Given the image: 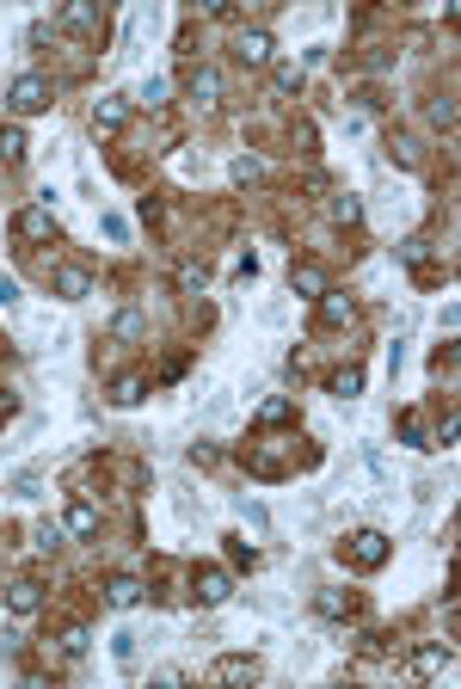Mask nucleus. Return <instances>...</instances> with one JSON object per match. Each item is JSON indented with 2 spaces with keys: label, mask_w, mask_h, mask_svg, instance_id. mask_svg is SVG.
<instances>
[{
  "label": "nucleus",
  "mask_w": 461,
  "mask_h": 689,
  "mask_svg": "<svg viewBox=\"0 0 461 689\" xmlns=\"http://www.w3.org/2000/svg\"><path fill=\"white\" fill-rule=\"evenodd\" d=\"M56 25H62V31H99V6H93V0H68V6L56 12Z\"/></svg>",
  "instance_id": "obj_14"
},
{
  "label": "nucleus",
  "mask_w": 461,
  "mask_h": 689,
  "mask_svg": "<svg viewBox=\"0 0 461 689\" xmlns=\"http://www.w3.org/2000/svg\"><path fill=\"white\" fill-rule=\"evenodd\" d=\"M388 160H394V166H419V148H412V136H388Z\"/></svg>",
  "instance_id": "obj_27"
},
{
  "label": "nucleus",
  "mask_w": 461,
  "mask_h": 689,
  "mask_svg": "<svg viewBox=\"0 0 461 689\" xmlns=\"http://www.w3.org/2000/svg\"><path fill=\"white\" fill-rule=\"evenodd\" d=\"M350 609H357V591H339V585L314 591V616H320V622H345Z\"/></svg>",
  "instance_id": "obj_9"
},
{
  "label": "nucleus",
  "mask_w": 461,
  "mask_h": 689,
  "mask_svg": "<svg viewBox=\"0 0 461 689\" xmlns=\"http://www.w3.org/2000/svg\"><path fill=\"white\" fill-rule=\"evenodd\" d=\"M179 289H185V295L210 289V265H204V259H185V265H179Z\"/></svg>",
  "instance_id": "obj_23"
},
{
  "label": "nucleus",
  "mask_w": 461,
  "mask_h": 689,
  "mask_svg": "<svg viewBox=\"0 0 461 689\" xmlns=\"http://www.w3.org/2000/svg\"><path fill=\"white\" fill-rule=\"evenodd\" d=\"M6 609H12V616H37V609H43V585H37V578H12V585H6Z\"/></svg>",
  "instance_id": "obj_12"
},
{
  "label": "nucleus",
  "mask_w": 461,
  "mask_h": 689,
  "mask_svg": "<svg viewBox=\"0 0 461 689\" xmlns=\"http://www.w3.org/2000/svg\"><path fill=\"white\" fill-rule=\"evenodd\" d=\"M425 118H431L437 130H456V99H431V105H425Z\"/></svg>",
  "instance_id": "obj_28"
},
{
  "label": "nucleus",
  "mask_w": 461,
  "mask_h": 689,
  "mask_svg": "<svg viewBox=\"0 0 461 689\" xmlns=\"http://www.w3.org/2000/svg\"><path fill=\"white\" fill-rule=\"evenodd\" d=\"M289 289H296V295H327V289H333V283H327V265H314V259L289 265Z\"/></svg>",
  "instance_id": "obj_13"
},
{
  "label": "nucleus",
  "mask_w": 461,
  "mask_h": 689,
  "mask_svg": "<svg viewBox=\"0 0 461 689\" xmlns=\"http://www.w3.org/2000/svg\"><path fill=\"white\" fill-rule=\"evenodd\" d=\"M62 530H74V536H99V511H93L87 499H74L68 517H62Z\"/></svg>",
  "instance_id": "obj_19"
},
{
  "label": "nucleus",
  "mask_w": 461,
  "mask_h": 689,
  "mask_svg": "<svg viewBox=\"0 0 461 689\" xmlns=\"http://www.w3.org/2000/svg\"><path fill=\"white\" fill-rule=\"evenodd\" d=\"M228 172H234V185H252V179H258L265 166H258V154H240V160H234Z\"/></svg>",
  "instance_id": "obj_31"
},
{
  "label": "nucleus",
  "mask_w": 461,
  "mask_h": 689,
  "mask_svg": "<svg viewBox=\"0 0 461 689\" xmlns=\"http://www.w3.org/2000/svg\"><path fill=\"white\" fill-rule=\"evenodd\" d=\"M135 99H142V105H160V99H166V80H160V74H148V80L135 87Z\"/></svg>",
  "instance_id": "obj_34"
},
{
  "label": "nucleus",
  "mask_w": 461,
  "mask_h": 689,
  "mask_svg": "<svg viewBox=\"0 0 461 689\" xmlns=\"http://www.w3.org/2000/svg\"><path fill=\"white\" fill-rule=\"evenodd\" d=\"M12 302H19V283H12V277L0 272V308H12Z\"/></svg>",
  "instance_id": "obj_40"
},
{
  "label": "nucleus",
  "mask_w": 461,
  "mask_h": 689,
  "mask_svg": "<svg viewBox=\"0 0 461 689\" xmlns=\"http://www.w3.org/2000/svg\"><path fill=\"white\" fill-rule=\"evenodd\" d=\"M191 597H197L204 609H222L234 597V572L228 566H197V572H191Z\"/></svg>",
  "instance_id": "obj_3"
},
{
  "label": "nucleus",
  "mask_w": 461,
  "mask_h": 689,
  "mask_svg": "<svg viewBox=\"0 0 461 689\" xmlns=\"http://www.w3.org/2000/svg\"><path fill=\"white\" fill-rule=\"evenodd\" d=\"M314 308H320V326H333V333L357 320V302H350V295H339V289H327V295H314Z\"/></svg>",
  "instance_id": "obj_10"
},
{
  "label": "nucleus",
  "mask_w": 461,
  "mask_h": 689,
  "mask_svg": "<svg viewBox=\"0 0 461 689\" xmlns=\"http://www.w3.org/2000/svg\"><path fill=\"white\" fill-rule=\"evenodd\" d=\"M258 425H265V431H277V425H296V401H289V394H271V401H258Z\"/></svg>",
  "instance_id": "obj_17"
},
{
  "label": "nucleus",
  "mask_w": 461,
  "mask_h": 689,
  "mask_svg": "<svg viewBox=\"0 0 461 689\" xmlns=\"http://www.w3.org/2000/svg\"><path fill=\"white\" fill-rule=\"evenodd\" d=\"M87 647H93V634H87L81 622H74V628H62V653H68V659H87Z\"/></svg>",
  "instance_id": "obj_26"
},
{
  "label": "nucleus",
  "mask_w": 461,
  "mask_h": 689,
  "mask_svg": "<svg viewBox=\"0 0 461 689\" xmlns=\"http://www.w3.org/2000/svg\"><path fill=\"white\" fill-rule=\"evenodd\" d=\"M148 401V382L142 376H117L111 382V407H142Z\"/></svg>",
  "instance_id": "obj_20"
},
{
  "label": "nucleus",
  "mask_w": 461,
  "mask_h": 689,
  "mask_svg": "<svg viewBox=\"0 0 461 689\" xmlns=\"http://www.w3.org/2000/svg\"><path fill=\"white\" fill-rule=\"evenodd\" d=\"M456 437H461V418L449 413V418H443V431H437V443H443V449H456ZM437 443H431V449H437Z\"/></svg>",
  "instance_id": "obj_38"
},
{
  "label": "nucleus",
  "mask_w": 461,
  "mask_h": 689,
  "mask_svg": "<svg viewBox=\"0 0 461 689\" xmlns=\"http://www.w3.org/2000/svg\"><path fill=\"white\" fill-rule=\"evenodd\" d=\"M191 462H197V468H216L222 449H216V443H191Z\"/></svg>",
  "instance_id": "obj_36"
},
{
  "label": "nucleus",
  "mask_w": 461,
  "mask_h": 689,
  "mask_svg": "<svg viewBox=\"0 0 461 689\" xmlns=\"http://www.w3.org/2000/svg\"><path fill=\"white\" fill-rule=\"evenodd\" d=\"M111 333L117 339H142V308H123V314L111 320Z\"/></svg>",
  "instance_id": "obj_29"
},
{
  "label": "nucleus",
  "mask_w": 461,
  "mask_h": 689,
  "mask_svg": "<svg viewBox=\"0 0 461 689\" xmlns=\"http://www.w3.org/2000/svg\"><path fill=\"white\" fill-rule=\"evenodd\" d=\"M111 659L123 665V671L135 665V634H129V628H123V634H111Z\"/></svg>",
  "instance_id": "obj_30"
},
{
  "label": "nucleus",
  "mask_w": 461,
  "mask_h": 689,
  "mask_svg": "<svg viewBox=\"0 0 461 689\" xmlns=\"http://www.w3.org/2000/svg\"><path fill=\"white\" fill-rule=\"evenodd\" d=\"M240 517H246V524H252V530H265V524H271V511H265V505H258V499H240Z\"/></svg>",
  "instance_id": "obj_35"
},
{
  "label": "nucleus",
  "mask_w": 461,
  "mask_h": 689,
  "mask_svg": "<svg viewBox=\"0 0 461 689\" xmlns=\"http://www.w3.org/2000/svg\"><path fill=\"white\" fill-rule=\"evenodd\" d=\"M37 486H43L37 474H19V480H12V493H19V499H37Z\"/></svg>",
  "instance_id": "obj_39"
},
{
  "label": "nucleus",
  "mask_w": 461,
  "mask_h": 689,
  "mask_svg": "<svg viewBox=\"0 0 461 689\" xmlns=\"http://www.w3.org/2000/svg\"><path fill=\"white\" fill-rule=\"evenodd\" d=\"M50 289H56L62 302H81V295H93V272H87V265H56V272H50Z\"/></svg>",
  "instance_id": "obj_8"
},
{
  "label": "nucleus",
  "mask_w": 461,
  "mask_h": 689,
  "mask_svg": "<svg viewBox=\"0 0 461 689\" xmlns=\"http://www.w3.org/2000/svg\"><path fill=\"white\" fill-rule=\"evenodd\" d=\"M185 93H191L197 105H216V99H222V74H216L210 62H197V68L185 74Z\"/></svg>",
  "instance_id": "obj_11"
},
{
  "label": "nucleus",
  "mask_w": 461,
  "mask_h": 689,
  "mask_svg": "<svg viewBox=\"0 0 461 689\" xmlns=\"http://www.w3.org/2000/svg\"><path fill=\"white\" fill-rule=\"evenodd\" d=\"M265 678V665L252 659V653H222L216 665H210V684H258Z\"/></svg>",
  "instance_id": "obj_5"
},
{
  "label": "nucleus",
  "mask_w": 461,
  "mask_h": 689,
  "mask_svg": "<svg viewBox=\"0 0 461 689\" xmlns=\"http://www.w3.org/2000/svg\"><path fill=\"white\" fill-rule=\"evenodd\" d=\"M302 80H308L302 62H271V87H277V93H302Z\"/></svg>",
  "instance_id": "obj_21"
},
{
  "label": "nucleus",
  "mask_w": 461,
  "mask_h": 689,
  "mask_svg": "<svg viewBox=\"0 0 461 689\" xmlns=\"http://www.w3.org/2000/svg\"><path fill=\"white\" fill-rule=\"evenodd\" d=\"M6 105H12V118H37V111L56 105V87H50L43 74H19V80L6 87Z\"/></svg>",
  "instance_id": "obj_2"
},
{
  "label": "nucleus",
  "mask_w": 461,
  "mask_h": 689,
  "mask_svg": "<svg viewBox=\"0 0 461 689\" xmlns=\"http://www.w3.org/2000/svg\"><path fill=\"white\" fill-rule=\"evenodd\" d=\"M228 560L234 566H258V548H252L246 536H228Z\"/></svg>",
  "instance_id": "obj_32"
},
{
  "label": "nucleus",
  "mask_w": 461,
  "mask_h": 689,
  "mask_svg": "<svg viewBox=\"0 0 461 689\" xmlns=\"http://www.w3.org/2000/svg\"><path fill=\"white\" fill-rule=\"evenodd\" d=\"M388 554H394V542H388L381 530H350L345 542H339V560H345V566H357V572L388 566Z\"/></svg>",
  "instance_id": "obj_1"
},
{
  "label": "nucleus",
  "mask_w": 461,
  "mask_h": 689,
  "mask_svg": "<svg viewBox=\"0 0 461 689\" xmlns=\"http://www.w3.org/2000/svg\"><path fill=\"white\" fill-rule=\"evenodd\" d=\"M333 394H339V401H357V394H363V370H357V364H345V370L333 376Z\"/></svg>",
  "instance_id": "obj_25"
},
{
  "label": "nucleus",
  "mask_w": 461,
  "mask_h": 689,
  "mask_svg": "<svg viewBox=\"0 0 461 689\" xmlns=\"http://www.w3.org/2000/svg\"><path fill=\"white\" fill-rule=\"evenodd\" d=\"M135 597H142V578H135V572H111V578H105V603H111V609H129Z\"/></svg>",
  "instance_id": "obj_16"
},
{
  "label": "nucleus",
  "mask_w": 461,
  "mask_h": 689,
  "mask_svg": "<svg viewBox=\"0 0 461 689\" xmlns=\"http://www.w3.org/2000/svg\"><path fill=\"white\" fill-rule=\"evenodd\" d=\"M129 105H135V99H123V93H105V99L93 105V136H117V130L129 124Z\"/></svg>",
  "instance_id": "obj_7"
},
{
  "label": "nucleus",
  "mask_w": 461,
  "mask_h": 689,
  "mask_svg": "<svg viewBox=\"0 0 461 689\" xmlns=\"http://www.w3.org/2000/svg\"><path fill=\"white\" fill-rule=\"evenodd\" d=\"M449 665H456L449 647H419V653H412V678H443Z\"/></svg>",
  "instance_id": "obj_15"
},
{
  "label": "nucleus",
  "mask_w": 461,
  "mask_h": 689,
  "mask_svg": "<svg viewBox=\"0 0 461 689\" xmlns=\"http://www.w3.org/2000/svg\"><path fill=\"white\" fill-rule=\"evenodd\" d=\"M228 50H234L240 68H265V62H271V31H265V25H240Z\"/></svg>",
  "instance_id": "obj_4"
},
{
  "label": "nucleus",
  "mask_w": 461,
  "mask_h": 689,
  "mask_svg": "<svg viewBox=\"0 0 461 689\" xmlns=\"http://www.w3.org/2000/svg\"><path fill=\"white\" fill-rule=\"evenodd\" d=\"M400 443H406V449H431V431H425V413H419V407L400 413Z\"/></svg>",
  "instance_id": "obj_18"
},
{
  "label": "nucleus",
  "mask_w": 461,
  "mask_h": 689,
  "mask_svg": "<svg viewBox=\"0 0 461 689\" xmlns=\"http://www.w3.org/2000/svg\"><path fill=\"white\" fill-rule=\"evenodd\" d=\"M31 542H37V548L50 554V548H56V542H62V524H37V536H31Z\"/></svg>",
  "instance_id": "obj_37"
},
{
  "label": "nucleus",
  "mask_w": 461,
  "mask_h": 689,
  "mask_svg": "<svg viewBox=\"0 0 461 689\" xmlns=\"http://www.w3.org/2000/svg\"><path fill=\"white\" fill-rule=\"evenodd\" d=\"M333 222H339V228H357V222H363V203H357L350 191H339V197H333Z\"/></svg>",
  "instance_id": "obj_24"
},
{
  "label": "nucleus",
  "mask_w": 461,
  "mask_h": 689,
  "mask_svg": "<svg viewBox=\"0 0 461 689\" xmlns=\"http://www.w3.org/2000/svg\"><path fill=\"white\" fill-rule=\"evenodd\" d=\"M12 234H19V241H31V247L56 241V216H50V203H31V210H19V216H12Z\"/></svg>",
  "instance_id": "obj_6"
},
{
  "label": "nucleus",
  "mask_w": 461,
  "mask_h": 689,
  "mask_svg": "<svg viewBox=\"0 0 461 689\" xmlns=\"http://www.w3.org/2000/svg\"><path fill=\"white\" fill-rule=\"evenodd\" d=\"M99 228H105V241H117V247L129 241V222H123L117 210H105V216H99Z\"/></svg>",
  "instance_id": "obj_33"
},
{
  "label": "nucleus",
  "mask_w": 461,
  "mask_h": 689,
  "mask_svg": "<svg viewBox=\"0 0 461 689\" xmlns=\"http://www.w3.org/2000/svg\"><path fill=\"white\" fill-rule=\"evenodd\" d=\"M25 148H31V142H25L19 124H0V160H6V166H12V160H25Z\"/></svg>",
  "instance_id": "obj_22"
}]
</instances>
